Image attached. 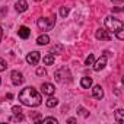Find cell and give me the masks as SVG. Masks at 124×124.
<instances>
[{
  "label": "cell",
  "mask_w": 124,
  "mask_h": 124,
  "mask_svg": "<svg viewBox=\"0 0 124 124\" xmlns=\"http://www.w3.org/2000/svg\"><path fill=\"white\" fill-rule=\"evenodd\" d=\"M19 101H21L23 105L32 108V107H38V105H41L42 98H41L39 92H38L35 88L28 86V88L22 89V92L19 93Z\"/></svg>",
  "instance_id": "1"
},
{
  "label": "cell",
  "mask_w": 124,
  "mask_h": 124,
  "mask_svg": "<svg viewBox=\"0 0 124 124\" xmlns=\"http://www.w3.org/2000/svg\"><path fill=\"white\" fill-rule=\"evenodd\" d=\"M37 25L41 31H51L55 25V18H41L38 19Z\"/></svg>",
  "instance_id": "2"
},
{
  "label": "cell",
  "mask_w": 124,
  "mask_h": 124,
  "mask_svg": "<svg viewBox=\"0 0 124 124\" xmlns=\"http://www.w3.org/2000/svg\"><path fill=\"white\" fill-rule=\"evenodd\" d=\"M105 26L109 31L117 32L118 29H123V22L120 19H115L114 16H108V18H105Z\"/></svg>",
  "instance_id": "3"
},
{
  "label": "cell",
  "mask_w": 124,
  "mask_h": 124,
  "mask_svg": "<svg viewBox=\"0 0 124 124\" xmlns=\"http://www.w3.org/2000/svg\"><path fill=\"white\" fill-rule=\"evenodd\" d=\"M39 58H41V55H39L38 51H32V53H29V54L26 55V61H28L29 64H32V66H37V64H38Z\"/></svg>",
  "instance_id": "4"
},
{
  "label": "cell",
  "mask_w": 124,
  "mask_h": 124,
  "mask_svg": "<svg viewBox=\"0 0 124 124\" xmlns=\"http://www.w3.org/2000/svg\"><path fill=\"white\" fill-rule=\"evenodd\" d=\"M95 37H96V39H101V41H109L112 37H111V34L108 32V31H105V29H98L96 32H95Z\"/></svg>",
  "instance_id": "5"
},
{
  "label": "cell",
  "mask_w": 124,
  "mask_h": 124,
  "mask_svg": "<svg viewBox=\"0 0 124 124\" xmlns=\"http://www.w3.org/2000/svg\"><path fill=\"white\" fill-rule=\"evenodd\" d=\"M10 78H12V83H13L15 86H19V85L23 83V76H22V73H19L18 70H13L12 75H10Z\"/></svg>",
  "instance_id": "6"
},
{
  "label": "cell",
  "mask_w": 124,
  "mask_h": 124,
  "mask_svg": "<svg viewBox=\"0 0 124 124\" xmlns=\"http://www.w3.org/2000/svg\"><path fill=\"white\" fill-rule=\"evenodd\" d=\"M105 64H107V55H101V58L96 61L95 64H92V66H93V70L95 72H101L105 67Z\"/></svg>",
  "instance_id": "7"
},
{
  "label": "cell",
  "mask_w": 124,
  "mask_h": 124,
  "mask_svg": "<svg viewBox=\"0 0 124 124\" xmlns=\"http://www.w3.org/2000/svg\"><path fill=\"white\" fill-rule=\"evenodd\" d=\"M18 35H19L22 39H28V38L31 37V31H29L28 26H21L19 31H18Z\"/></svg>",
  "instance_id": "8"
},
{
  "label": "cell",
  "mask_w": 124,
  "mask_h": 124,
  "mask_svg": "<svg viewBox=\"0 0 124 124\" xmlns=\"http://www.w3.org/2000/svg\"><path fill=\"white\" fill-rule=\"evenodd\" d=\"M41 89H42V93H45V95H48V96L54 95V92H55L54 85H51V83H44Z\"/></svg>",
  "instance_id": "9"
},
{
  "label": "cell",
  "mask_w": 124,
  "mask_h": 124,
  "mask_svg": "<svg viewBox=\"0 0 124 124\" xmlns=\"http://www.w3.org/2000/svg\"><path fill=\"white\" fill-rule=\"evenodd\" d=\"M15 8H16V12L22 13V12H25L28 9V3L25 2V0H18L16 5H15Z\"/></svg>",
  "instance_id": "10"
},
{
  "label": "cell",
  "mask_w": 124,
  "mask_h": 124,
  "mask_svg": "<svg viewBox=\"0 0 124 124\" xmlns=\"http://www.w3.org/2000/svg\"><path fill=\"white\" fill-rule=\"evenodd\" d=\"M92 93H93V96H95L96 99H102V98H104V91H102V88H101L99 85L93 86V89H92Z\"/></svg>",
  "instance_id": "11"
},
{
  "label": "cell",
  "mask_w": 124,
  "mask_h": 124,
  "mask_svg": "<svg viewBox=\"0 0 124 124\" xmlns=\"http://www.w3.org/2000/svg\"><path fill=\"white\" fill-rule=\"evenodd\" d=\"M50 42V37L47 35V34H42V35H39L38 38H37V44L38 45H47Z\"/></svg>",
  "instance_id": "12"
},
{
  "label": "cell",
  "mask_w": 124,
  "mask_h": 124,
  "mask_svg": "<svg viewBox=\"0 0 124 124\" xmlns=\"http://www.w3.org/2000/svg\"><path fill=\"white\" fill-rule=\"evenodd\" d=\"M80 85H82V88H83V89H89V88L92 86V79H91V78H88V76H85V78H82Z\"/></svg>",
  "instance_id": "13"
},
{
  "label": "cell",
  "mask_w": 124,
  "mask_h": 124,
  "mask_svg": "<svg viewBox=\"0 0 124 124\" xmlns=\"http://www.w3.org/2000/svg\"><path fill=\"white\" fill-rule=\"evenodd\" d=\"M115 120H117V123H120V124L124 121V109L120 108V109L115 111Z\"/></svg>",
  "instance_id": "14"
},
{
  "label": "cell",
  "mask_w": 124,
  "mask_h": 124,
  "mask_svg": "<svg viewBox=\"0 0 124 124\" xmlns=\"http://www.w3.org/2000/svg\"><path fill=\"white\" fill-rule=\"evenodd\" d=\"M42 61H44V64H45V66L53 64V63H54V54H47V55L42 58Z\"/></svg>",
  "instance_id": "15"
},
{
  "label": "cell",
  "mask_w": 124,
  "mask_h": 124,
  "mask_svg": "<svg viewBox=\"0 0 124 124\" xmlns=\"http://www.w3.org/2000/svg\"><path fill=\"white\" fill-rule=\"evenodd\" d=\"M57 104H58V99H57V98H48L47 102H45V105H47L48 108H54Z\"/></svg>",
  "instance_id": "16"
},
{
  "label": "cell",
  "mask_w": 124,
  "mask_h": 124,
  "mask_svg": "<svg viewBox=\"0 0 124 124\" xmlns=\"http://www.w3.org/2000/svg\"><path fill=\"white\" fill-rule=\"evenodd\" d=\"M23 120H25V117L22 115V112L21 114H15V117L9 118V121H23Z\"/></svg>",
  "instance_id": "17"
},
{
  "label": "cell",
  "mask_w": 124,
  "mask_h": 124,
  "mask_svg": "<svg viewBox=\"0 0 124 124\" xmlns=\"http://www.w3.org/2000/svg\"><path fill=\"white\" fill-rule=\"evenodd\" d=\"M93 61H95L93 54H89V55H88V58H86V61H85V64H86V66H92V64H93Z\"/></svg>",
  "instance_id": "18"
},
{
  "label": "cell",
  "mask_w": 124,
  "mask_h": 124,
  "mask_svg": "<svg viewBox=\"0 0 124 124\" xmlns=\"http://www.w3.org/2000/svg\"><path fill=\"white\" fill-rule=\"evenodd\" d=\"M42 123H44V124H48V123H51V124H57V120H55L54 117H47V118L42 120Z\"/></svg>",
  "instance_id": "19"
},
{
  "label": "cell",
  "mask_w": 124,
  "mask_h": 124,
  "mask_svg": "<svg viewBox=\"0 0 124 124\" xmlns=\"http://www.w3.org/2000/svg\"><path fill=\"white\" fill-rule=\"evenodd\" d=\"M6 69H8V63H6L3 58H0V72H3Z\"/></svg>",
  "instance_id": "20"
},
{
  "label": "cell",
  "mask_w": 124,
  "mask_h": 124,
  "mask_svg": "<svg viewBox=\"0 0 124 124\" xmlns=\"http://www.w3.org/2000/svg\"><path fill=\"white\" fill-rule=\"evenodd\" d=\"M60 15L63 16V18H66V16L69 15V8H61V9H60Z\"/></svg>",
  "instance_id": "21"
},
{
  "label": "cell",
  "mask_w": 124,
  "mask_h": 124,
  "mask_svg": "<svg viewBox=\"0 0 124 124\" xmlns=\"http://www.w3.org/2000/svg\"><path fill=\"white\" fill-rule=\"evenodd\" d=\"M115 34H117V38H118L120 41H123V39H124V29H118Z\"/></svg>",
  "instance_id": "22"
},
{
  "label": "cell",
  "mask_w": 124,
  "mask_h": 124,
  "mask_svg": "<svg viewBox=\"0 0 124 124\" xmlns=\"http://www.w3.org/2000/svg\"><path fill=\"white\" fill-rule=\"evenodd\" d=\"M45 73H47V72H45L44 67H38V69H37V75H38V76H44Z\"/></svg>",
  "instance_id": "23"
},
{
  "label": "cell",
  "mask_w": 124,
  "mask_h": 124,
  "mask_svg": "<svg viewBox=\"0 0 124 124\" xmlns=\"http://www.w3.org/2000/svg\"><path fill=\"white\" fill-rule=\"evenodd\" d=\"M12 112H13V114H21V112H22V108H21V107H13V108H12Z\"/></svg>",
  "instance_id": "24"
},
{
  "label": "cell",
  "mask_w": 124,
  "mask_h": 124,
  "mask_svg": "<svg viewBox=\"0 0 124 124\" xmlns=\"http://www.w3.org/2000/svg\"><path fill=\"white\" fill-rule=\"evenodd\" d=\"M61 50H63V45H55V48H54V47L51 48V53H55V51H61Z\"/></svg>",
  "instance_id": "25"
},
{
  "label": "cell",
  "mask_w": 124,
  "mask_h": 124,
  "mask_svg": "<svg viewBox=\"0 0 124 124\" xmlns=\"http://www.w3.org/2000/svg\"><path fill=\"white\" fill-rule=\"evenodd\" d=\"M79 112H80L83 117H88V111H86V109H83L82 107H79Z\"/></svg>",
  "instance_id": "26"
},
{
  "label": "cell",
  "mask_w": 124,
  "mask_h": 124,
  "mask_svg": "<svg viewBox=\"0 0 124 124\" xmlns=\"http://www.w3.org/2000/svg\"><path fill=\"white\" fill-rule=\"evenodd\" d=\"M112 12H115V13H120V12H123V9H121V8H114V9H112Z\"/></svg>",
  "instance_id": "27"
},
{
  "label": "cell",
  "mask_w": 124,
  "mask_h": 124,
  "mask_svg": "<svg viewBox=\"0 0 124 124\" xmlns=\"http://www.w3.org/2000/svg\"><path fill=\"white\" fill-rule=\"evenodd\" d=\"M67 123H69V124H73V123H76V120H75V118H69Z\"/></svg>",
  "instance_id": "28"
},
{
  "label": "cell",
  "mask_w": 124,
  "mask_h": 124,
  "mask_svg": "<svg viewBox=\"0 0 124 124\" xmlns=\"http://www.w3.org/2000/svg\"><path fill=\"white\" fill-rule=\"evenodd\" d=\"M12 98H13V95H12V93H8V95H6V99H12Z\"/></svg>",
  "instance_id": "29"
},
{
  "label": "cell",
  "mask_w": 124,
  "mask_h": 124,
  "mask_svg": "<svg viewBox=\"0 0 124 124\" xmlns=\"http://www.w3.org/2000/svg\"><path fill=\"white\" fill-rule=\"evenodd\" d=\"M2 37H3V29L0 28V41H2Z\"/></svg>",
  "instance_id": "30"
},
{
  "label": "cell",
  "mask_w": 124,
  "mask_h": 124,
  "mask_svg": "<svg viewBox=\"0 0 124 124\" xmlns=\"http://www.w3.org/2000/svg\"><path fill=\"white\" fill-rule=\"evenodd\" d=\"M112 2H114V3H123L124 0H112Z\"/></svg>",
  "instance_id": "31"
},
{
  "label": "cell",
  "mask_w": 124,
  "mask_h": 124,
  "mask_svg": "<svg viewBox=\"0 0 124 124\" xmlns=\"http://www.w3.org/2000/svg\"><path fill=\"white\" fill-rule=\"evenodd\" d=\"M35 2H41V0H35Z\"/></svg>",
  "instance_id": "32"
},
{
  "label": "cell",
  "mask_w": 124,
  "mask_h": 124,
  "mask_svg": "<svg viewBox=\"0 0 124 124\" xmlns=\"http://www.w3.org/2000/svg\"><path fill=\"white\" fill-rule=\"evenodd\" d=\"M0 83H2V78H0Z\"/></svg>",
  "instance_id": "33"
}]
</instances>
